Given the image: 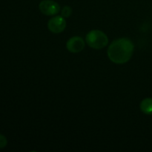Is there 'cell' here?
<instances>
[{"label": "cell", "mask_w": 152, "mask_h": 152, "mask_svg": "<svg viewBox=\"0 0 152 152\" xmlns=\"http://www.w3.org/2000/svg\"><path fill=\"white\" fill-rule=\"evenodd\" d=\"M86 46V42L82 37L76 36L70 38L66 42V48L69 52L77 53L81 52Z\"/></svg>", "instance_id": "obj_5"}, {"label": "cell", "mask_w": 152, "mask_h": 152, "mask_svg": "<svg viewBox=\"0 0 152 152\" xmlns=\"http://www.w3.org/2000/svg\"><path fill=\"white\" fill-rule=\"evenodd\" d=\"M66 28L65 18L62 16H55L49 19L48 22V28L53 34H60L65 31Z\"/></svg>", "instance_id": "obj_4"}, {"label": "cell", "mask_w": 152, "mask_h": 152, "mask_svg": "<svg viewBox=\"0 0 152 152\" xmlns=\"http://www.w3.org/2000/svg\"><path fill=\"white\" fill-rule=\"evenodd\" d=\"M134 50L133 42L123 37L114 40L108 46L107 54L110 60L117 65L126 63L132 59Z\"/></svg>", "instance_id": "obj_1"}, {"label": "cell", "mask_w": 152, "mask_h": 152, "mask_svg": "<svg viewBox=\"0 0 152 152\" xmlns=\"http://www.w3.org/2000/svg\"><path fill=\"white\" fill-rule=\"evenodd\" d=\"M140 108L142 113L147 115L152 114V98L147 97L142 99L140 105Z\"/></svg>", "instance_id": "obj_6"}, {"label": "cell", "mask_w": 152, "mask_h": 152, "mask_svg": "<svg viewBox=\"0 0 152 152\" xmlns=\"http://www.w3.org/2000/svg\"><path fill=\"white\" fill-rule=\"evenodd\" d=\"M7 138L4 136V135L0 134V148H5L7 145Z\"/></svg>", "instance_id": "obj_8"}, {"label": "cell", "mask_w": 152, "mask_h": 152, "mask_svg": "<svg viewBox=\"0 0 152 152\" xmlns=\"http://www.w3.org/2000/svg\"><path fill=\"white\" fill-rule=\"evenodd\" d=\"M71 13H72V9L69 6H65L61 10V16H63L64 18L70 17Z\"/></svg>", "instance_id": "obj_7"}, {"label": "cell", "mask_w": 152, "mask_h": 152, "mask_svg": "<svg viewBox=\"0 0 152 152\" xmlns=\"http://www.w3.org/2000/svg\"><path fill=\"white\" fill-rule=\"evenodd\" d=\"M86 42L91 48L99 50L108 45V38L103 31L100 30H92L86 35Z\"/></svg>", "instance_id": "obj_2"}, {"label": "cell", "mask_w": 152, "mask_h": 152, "mask_svg": "<svg viewBox=\"0 0 152 152\" xmlns=\"http://www.w3.org/2000/svg\"><path fill=\"white\" fill-rule=\"evenodd\" d=\"M40 12L45 16H55L60 11V6L53 0H42L39 4Z\"/></svg>", "instance_id": "obj_3"}]
</instances>
